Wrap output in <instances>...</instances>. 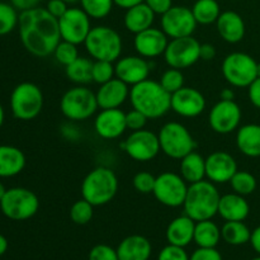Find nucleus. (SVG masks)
<instances>
[{
    "label": "nucleus",
    "mask_w": 260,
    "mask_h": 260,
    "mask_svg": "<svg viewBox=\"0 0 260 260\" xmlns=\"http://www.w3.org/2000/svg\"><path fill=\"white\" fill-rule=\"evenodd\" d=\"M19 37L25 50L37 57L52 55L61 41L58 19L46 8H33L19 13Z\"/></svg>",
    "instance_id": "nucleus-1"
},
{
    "label": "nucleus",
    "mask_w": 260,
    "mask_h": 260,
    "mask_svg": "<svg viewBox=\"0 0 260 260\" xmlns=\"http://www.w3.org/2000/svg\"><path fill=\"white\" fill-rule=\"evenodd\" d=\"M129 101L149 119L164 117L172 109V94L168 93L159 81L146 79L136 84L129 90Z\"/></svg>",
    "instance_id": "nucleus-2"
},
{
    "label": "nucleus",
    "mask_w": 260,
    "mask_h": 260,
    "mask_svg": "<svg viewBox=\"0 0 260 260\" xmlns=\"http://www.w3.org/2000/svg\"><path fill=\"white\" fill-rule=\"evenodd\" d=\"M220 198L221 196L215 183L203 179L188 185L183 208L185 215L189 216L196 222L212 220L218 212Z\"/></svg>",
    "instance_id": "nucleus-3"
},
{
    "label": "nucleus",
    "mask_w": 260,
    "mask_h": 260,
    "mask_svg": "<svg viewBox=\"0 0 260 260\" xmlns=\"http://www.w3.org/2000/svg\"><path fill=\"white\" fill-rule=\"evenodd\" d=\"M118 190V178L116 173L106 167L94 168L86 174L81 183V196L96 207L111 202Z\"/></svg>",
    "instance_id": "nucleus-4"
},
{
    "label": "nucleus",
    "mask_w": 260,
    "mask_h": 260,
    "mask_svg": "<svg viewBox=\"0 0 260 260\" xmlns=\"http://www.w3.org/2000/svg\"><path fill=\"white\" fill-rule=\"evenodd\" d=\"M86 52L94 61L116 62L122 53V38L117 30L107 25L91 27L85 42Z\"/></svg>",
    "instance_id": "nucleus-5"
},
{
    "label": "nucleus",
    "mask_w": 260,
    "mask_h": 260,
    "mask_svg": "<svg viewBox=\"0 0 260 260\" xmlns=\"http://www.w3.org/2000/svg\"><path fill=\"white\" fill-rule=\"evenodd\" d=\"M98 108L95 93L84 85H76L69 89L60 101L61 113L74 122L86 121Z\"/></svg>",
    "instance_id": "nucleus-6"
},
{
    "label": "nucleus",
    "mask_w": 260,
    "mask_h": 260,
    "mask_svg": "<svg viewBox=\"0 0 260 260\" xmlns=\"http://www.w3.org/2000/svg\"><path fill=\"white\" fill-rule=\"evenodd\" d=\"M40 208L37 194L27 188L15 187L7 189L0 201L3 215L13 221H25L32 218Z\"/></svg>",
    "instance_id": "nucleus-7"
},
{
    "label": "nucleus",
    "mask_w": 260,
    "mask_h": 260,
    "mask_svg": "<svg viewBox=\"0 0 260 260\" xmlns=\"http://www.w3.org/2000/svg\"><path fill=\"white\" fill-rule=\"evenodd\" d=\"M157 136L161 151L175 160H182L185 155L194 151L197 146L189 129L179 122L165 123Z\"/></svg>",
    "instance_id": "nucleus-8"
},
{
    "label": "nucleus",
    "mask_w": 260,
    "mask_h": 260,
    "mask_svg": "<svg viewBox=\"0 0 260 260\" xmlns=\"http://www.w3.org/2000/svg\"><path fill=\"white\" fill-rule=\"evenodd\" d=\"M43 108V93L36 84L24 81L13 89L10 109L13 116L20 121H32Z\"/></svg>",
    "instance_id": "nucleus-9"
},
{
    "label": "nucleus",
    "mask_w": 260,
    "mask_h": 260,
    "mask_svg": "<svg viewBox=\"0 0 260 260\" xmlns=\"http://www.w3.org/2000/svg\"><path fill=\"white\" fill-rule=\"evenodd\" d=\"M223 78L235 88H248L258 78V62L253 56L244 52H233L222 61Z\"/></svg>",
    "instance_id": "nucleus-10"
},
{
    "label": "nucleus",
    "mask_w": 260,
    "mask_h": 260,
    "mask_svg": "<svg viewBox=\"0 0 260 260\" xmlns=\"http://www.w3.org/2000/svg\"><path fill=\"white\" fill-rule=\"evenodd\" d=\"M187 190V182L183 179L182 175L177 173L165 172L156 177L152 194L162 206L177 208L184 203Z\"/></svg>",
    "instance_id": "nucleus-11"
},
{
    "label": "nucleus",
    "mask_w": 260,
    "mask_h": 260,
    "mask_svg": "<svg viewBox=\"0 0 260 260\" xmlns=\"http://www.w3.org/2000/svg\"><path fill=\"white\" fill-rule=\"evenodd\" d=\"M200 50L201 43L193 36L172 38L164 52L165 62L173 69H188L201 60Z\"/></svg>",
    "instance_id": "nucleus-12"
},
{
    "label": "nucleus",
    "mask_w": 260,
    "mask_h": 260,
    "mask_svg": "<svg viewBox=\"0 0 260 260\" xmlns=\"http://www.w3.org/2000/svg\"><path fill=\"white\" fill-rule=\"evenodd\" d=\"M121 146L131 159L140 162L151 161L161 151L159 136L145 128L132 131Z\"/></svg>",
    "instance_id": "nucleus-13"
},
{
    "label": "nucleus",
    "mask_w": 260,
    "mask_h": 260,
    "mask_svg": "<svg viewBox=\"0 0 260 260\" xmlns=\"http://www.w3.org/2000/svg\"><path fill=\"white\" fill-rule=\"evenodd\" d=\"M91 18L81 8H69L58 19L61 40L74 45H84L91 29Z\"/></svg>",
    "instance_id": "nucleus-14"
},
{
    "label": "nucleus",
    "mask_w": 260,
    "mask_h": 260,
    "mask_svg": "<svg viewBox=\"0 0 260 260\" xmlns=\"http://www.w3.org/2000/svg\"><path fill=\"white\" fill-rule=\"evenodd\" d=\"M198 23L192 9L187 7L173 5L161 15V29L169 38H180L193 36Z\"/></svg>",
    "instance_id": "nucleus-15"
},
{
    "label": "nucleus",
    "mask_w": 260,
    "mask_h": 260,
    "mask_svg": "<svg viewBox=\"0 0 260 260\" xmlns=\"http://www.w3.org/2000/svg\"><path fill=\"white\" fill-rule=\"evenodd\" d=\"M208 122L216 134L229 135L236 131L241 122L240 106L235 101L221 99L211 108Z\"/></svg>",
    "instance_id": "nucleus-16"
},
{
    "label": "nucleus",
    "mask_w": 260,
    "mask_h": 260,
    "mask_svg": "<svg viewBox=\"0 0 260 260\" xmlns=\"http://www.w3.org/2000/svg\"><path fill=\"white\" fill-rule=\"evenodd\" d=\"M206 109V98L198 89L183 86L172 94V111L185 118L198 117Z\"/></svg>",
    "instance_id": "nucleus-17"
},
{
    "label": "nucleus",
    "mask_w": 260,
    "mask_h": 260,
    "mask_svg": "<svg viewBox=\"0 0 260 260\" xmlns=\"http://www.w3.org/2000/svg\"><path fill=\"white\" fill-rule=\"evenodd\" d=\"M235 157L225 151H215L206 157V178L215 184L230 183L238 172Z\"/></svg>",
    "instance_id": "nucleus-18"
},
{
    "label": "nucleus",
    "mask_w": 260,
    "mask_h": 260,
    "mask_svg": "<svg viewBox=\"0 0 260 260\" xmlns=\"http://www.w3.org/2000/svg\"><path fill=\"white\" fill-rule=\"evenodd\" d=\"M114 70H116V78L121 79L127 85L134 86L149 79L151 68L146 58L137 55L119 57L116 61Z\"/></svg>",
    "instance_id": "nucleus-19"
},
{
    "label": "nucleus",
    "mask_w": 260,
    "mask_h": 260,
    "mask_svg": "<svg viewBox=\"0 0 260 260\" xmlns=\"http://www.w3.org/2000/svg\"><path fill=\"white\" fill-rule=\"evenodd\" d=\"M168 36L159 28L150 27L135 35L134 46L136 52L145 58H154L164 55L169 43Z\"/></svg>",
    "instance_id": "nucleus-20"
},
{
    "label": "nucleus",
    "mask_w": 260,
    "mask_h": 260,
    "mask_svg": "<svg viewBox=\"0 0 260 260\" xmlns=\"http://www.w3.org/2000/svg\"><path fill=\"white\" fill-rule=\"evenodd\" d=\"M96 135L104 140H116L127 129L126 113L119 108L102 109L94 119Z\"/></svg>",
    "instance_id": "nucleus-21"
},
{
    "label": "nucleus",
    "mask_w": 260,
    "mask_h": 260,
    "mask_svg": "<svg viewBox=\"0 0 260 260\" xmlns=\"http://www.w3.org/2000/svg\"><path fill=\"white\" fill-rule=\"evenodd\" d=\"M128 85L118 78L102 84L95 93L96 102L101 109L119 108L129 98Z\"/></svg>",
    "instance_id": "nucleus-22"
},
{
    "label": "nucleus",
    "mask_w": 260,
    "mask_h": 260,
    "mask_svg": "<svg viewBox=\"0 0 260 260\" xmlns=\"http://www.w3.org/2000/svg\"><path fill=\"white\" fill-rule=\"evenodd\" d=\"M218 35L228 43H239L245 36V22L239 13L233 10L222 12L216 22Z\"/></svg>",
    "instance_id": "nucleus-23"
},
{
    "label": "nucleus",
    "mask_w": 260,
    "mask_h": 260,
    "mask_svg": "<svg viewBox=\"0 0 260 260\" xmlns=\"http://www.w3.org/2000/svg\"><path fill=\"white\" fill-rule=\"evenodd\" d=\"M250 213V206L244 196L238 193H228L221 196L218 212L225 221H244Z\"/></svg>",
    "instance_id": "nucleus-24"
},
{
    "label": "nucleus",
    "mask_w": 260,
    "mask_h": 260,
    "mask_svg": "<svg viewBox=\"0 0 260 260\" xmlns=\"http://www.w3.org/2000/svg\"><path fill=\"white\" fill-rule=\"evenodd\" d=\"M194 229L196 221L192 220L189 216L183 215L179 217H175L167 228L165 236H167L168 243L172 244V245L185 248L194 239Z\"/></svg>",
    "instance_id": "nucleus-25"
},
{
    "label": "nucleus",
    "mask_w": 260,
    "mask_h": 260,
    "mask_svg": "<svg viewBox=\"0 0 260 260\" xmlns=\"http://www.w3.org/2000/svg\"><path fill=\"white\" fill-rule=\"evenodd\" d=\"M151 251V243L141 235L127 236L117 248L119 260H149Z\"/></svg>",
    "instance_id": "nucleus-26"
},
{
    "label": "nucleus",
    "mask_w": 260,
    "mask_h": 260,
    "mask_svg": "<svg viewBox=\"0 0 260 260\" xmlns=\"http://www.w3.org/2000/svg\"><path fill=\"white\" fill-rule=\"evenodd\" d=\"M155 13L151 8L145 3L129 8L126 10V14L123 18V24L128 32L137 35L147 28L152 27L155 20Z\"/></svg>",
    "instance_id": "nucleus-27"
},
{
    "label": "nucleus",
    "mask_w": 260,
    "mask_h": 260,
    "mask_svg": "<svg viewBox=\"0 0 260 260\" xmlns=\"http://www.w3.org/2000/svg\"><path fill=\"white\" fill-rule=\"evenodd\" d=\"M25 155L20 149L10 145L0 146V178H12L23 172Z\"/></svg>",
    "instance_id": "nucleus-28"
},
{
    "label": "nucleus",
    "mask_w": 260,
    "mask_h": 260,
    "mask_svg": "<svg viewBox=\"0 0 260 260\" xmlns=\"http://www.w3.org/2000/svg\"><path fill=\"white\" fill-rule=\"evenodd\" d=\"M236 146L248 157H260V124L249 123L239 127Z\"/></svg>",
    "instance_id": "nucleus-29"
},
{
    "label": "nucleus",
    "mask_w": 260,
    "mask_h": 260,
    "mask_svg": "<svg viewBox=\"0 0 260 260\" xmlns=\"http://www.w3.org/2000/svg\"><path fill=\"white\" fill-rule=\"evenodd\" d=\"M180 175L187 183L201 182L206 178V157L192 151L180 160Z\"/></svg>",
    "instance_id": "nucleus-30"
},
{
    "label": "nucleus",
    "mask_w": 260,
    "mask_h": 260,
    "mask_svg": "<svg viewBox=\"0 0 260 260\" xmlns=\"http://www.w3.org/2000/svg\"><path fill=\"white\" fill-rule=\"evenodd\" d=\"M221 229L212 220L196 222L194 241L200 248H216L221 240Z\"/></svg>",
    "instance_id": "nucleus-31"
},
{
    "label": "nucleus",
    "mask_w": 260,
    "mask_h": 260,
    "mask_svg": "<svg viewBox=\"0 0 260 260\" xmlns=\"http://www.w3.org/2000/svg\"><path fill=\"white\" fill-rule=\"evenodd\" d=\"M221 236L229 245L239 246L250 243L251 231L244 221H226L221 229Z\"/></svg>",
    "instance_id": "nucleus-32"
},
{
    "label": "nucleus",
    "mask_w": 260,
    "mask_h": 260,
    "mask_svg": "<svg viewBox=\"0 0 260 260\" xmlns=\"http://www.w3.org/2000/svg\"><path fill=\"white\" fill-rule=\"evenodd\" d=\"M91 68H93V61L86 57L79 56L74 62L65 68V74L68 79L78 85H85L93 81L91 79Z\"/></svg>",
    "instance_id": "nucleus-33"
},
{
    "label": "nucleus",
    "mask_w": 260,
    "mask_h": 260,
    "mask_svg": "<svg viewBox=\"0 0 260 260\" xmlns=\"http://www.w3.org/2000/svg\"><path fill=\"white\" fill-rule=\"evenodd\" d=\"M192 13L198 24L210 25L217 22L220 17V4L216 0H197L192 7Z\"/></svg>",
    "instance_id": "nucleus-34"
},
{
    "label": "nucleus",
    "mask_w": 260,
    "mask_h": 260,
    "mask_svg": "<svg viewBox=\"0 0 260 260\" xmlns=\"http://www.w3.org/2000/svg\"><path fill=\"white\" fill-rule=\"evenodd\" d=\"M230 185L235 193L240 196H249L255 192L256 189V178L251 173L245 170H238L230 180Z\"/></svg>",
    "instance_id": "nucleus-35"
},
{
    "label": "nucleus",
    "mask_w": 260,
    "mask_h": 260,
    "mask_svg": "<svg viewBox=\"0 0 260 260\" xmlns=\"http://www.w3.org/2000/svg\"><path fill=\"white\" fill-rule=\"evenodd\" d=\"M81 9L93 19H103L113 9V0H80Z\"/></svg>",
    "instance_id": "nucleus-36"
},
{
    "label": "nucleus",
    "mask_w": 260,
    "mask_h": 260,
    "mask_svg": "<svg viewBox=\"0 0 260 260\" xmlns=\"http://www.w3.org/2000/svg\"><path fill=\"white\" fill-rule=\"evenodd\" d=\"M19 22V14L10 3L0 2V36L9 35Z\"/></svg>",
    "instance_id": "nucleus-37"
},
{
    "label": "nucleus",
    "mask_w": 260,
    "mask_h": 260,
    "mask_svg": "<svg viewBox=\"0 0 260 260\" xmlns=\"http://www.w3.org/2000/svg\"><path fill=\"white\" fill-rule=\"evenodd\" d=\"M94 215V206L84 198L76 201L70 208V218L76 225H86Z\"/></svg>",
    "instance_id": "nucleus-38"
},
{
    "label": "nucleus",
    "mask_w": 260,
    "mask_h": 260,
    "mask_svg": "<svg viewBox=\"0 0 260 260\" xmlns=\"http://www.w3.org/2000/svg\"><path fill=\"white\" fill-rule=\"evenodd\" d=\"M52 55L55 56L56 61L58 63H61V65L66 68V66L70 65L71 62H74L79 57L78 45H74V43L68 42V41L61 40Z\"/></svg>",
    "instance_id": "nucleus-39"
},
{
    "label": "nucleus",
    "mask_w": 260,
    "mask_h": 260,
    "mask_svg": "<svg viewBox=\"0 0 260 260\" xmlns=\"http://www.w3.org/2000/svg\"><path fill=\"white\" fill-rule=\"evenodd\" d=\"M159 83L161 84V86L168 93L173 94L184 86V75L179 69L170 68L162 73Z\"/></svg>",
    "instance_id": "nucleus-40"
},
{
    "label": "nucleus",
    "mask_w": 260,
    "mask_h": 260,
    "mask_svg": "<svg viewBox=\"0 0 260 260\" xmlns=\"http://www.w3.org/2000/svg\"><path fill=\"white\" fill-rule=\"evenodd\" d=\"M116 76L113 62L109 61H93V68H91V79L94 83L102 84L112 80Z\"/></svg>",
    "instance_id": "nucleus-41"
},
{
    "label": "nucleus",
    "mask_w": 260,
    "mask_h": 260,
    "mask_svg": "<svg viewBox=\"0 0 260 260\" xmlns=\"http://www.w3.org/2000/svg\"><path fill=\"white\" fill-rule=\"evenodd\" d=\"M155 180H156V177L152 175L151 173L140 172L135 175L132 183H134L135 189L139 193H141V194H150V193L154 192Z\"/></svg>",
    "instance_id": "nucleus-42"
},
{
    "label": "nucleus",
    "mask_w": 260,
    "mask_h": 260,
    "mask_svg": "<svg viewBox=\"0 0 260 260\" xmlns=\"http://www.w3.org/2000/svg\"><path fill=\"white\" fill-rule=\"evenodd\" d=\"M89 260H119L117 249L111 248L106 244H99L89 251Z\"/></svg>",
    "instance_id": "nucleus-43"
},
{
    "label": "nucleus",
    "mask_w": 260,
    "mask_h": 260,
    "mask_svg": "<svg viewBox=\"0 0 260 260\" xmlns=\"http://www.w3.org/2000/svg\"><path fill=\"white\" fill-rule=\"evenodd\" d=\"M157 260H189V255L182 246H175L169 244L161 249V251L157 255Z\"/></svg>",
    "instance_id": "nucleus-44"
},
{
    "label": "nucleus",
    "mask_w": 260,
    "mask_h": 260,
    "mask_svg": "<svg viewBox=\"0 0 260 260\" xmlns=\"http://www.w3.org/2000/svg\"><path fill=\"white\" fill-rule=\"evenodd\" d=\"M147 119L149 118L144 113H141L137 109H132L128 113H126L127 128L131 129V131H139V129L145 128Z\"/></svg>",
    "instance_id": "nucleus-45"
},
{
    "label": "nucleus",
    "mask_w": 260,
    "mask_h": 260,
    "mask_svg": "<svg viewBox=\"0 0 260 260\" xmlns=\"http://www.w3.org/2000/svg\"><path fill=\"white\" fill-rule=\"evenodd\" d=\"M189 260H222V256L216 248H198L193 251Z\"/></svg>",
    "instance_id": "nucleus-46"
},
{
    "label": "nucleus",
    "mask_w": 260,
    "mask_h": 260,
    "mask_svg": "<svg viewBox=\"0 0 260 260\" xmlns=\"http://www.w3.org/2000/svg\"><path fill=\"white\" fill-rule=\"evenodd\" d=\"M46 9L48 10L51 15H53L55 18L60 19L69 9V4L63 0H48L47 5H46Z\"/></svg>",
    "instance_id": "nucleus-47"
},
{
    "label": "nucleus",
    "mask_w": 260,
    "mask_h": 260,
    "mask_svg": "<svg viewBox=\"0 0 260 260\" xmlns=\"http://www.w3.org/2000/svg\"><path fill=\"white\" fill-rule=\"evenodd\" d=\"M145 4L151 8L155 14L162 15L173 7V0H145Z\"/></svg>",
    "instance_id": "nucleus-48"
},
{
    "label": "nucleus",
    "mask_w": 260,
    "mask_h": 260,
    "mask_svg": "<svg viewBox=\"0 0 260 260\" xmlns=\"http://www.w3.org/2000/svg\"><path fill=\"white\" fill-rule=\"evenodd\" d=\"M249 101L254 107L260 109V78H256L250 85L248 86Z\"/></svg>",
    "instance_id": "nucleus-49"
},
{
    "label": "nucleus",
    "mask_w": 260,
    "mask_h": 260,
    "mask_svg": "<svg viewBox=\"0 0 260 260\" xmlns=\"http://www.w3.org/2000/svg\"><path fill=\"white\" fill-rule=\"evenodd\" d=\"M40 2L41 0H10V4L19 12H24V10L38 7Z\"/></svg>",
    "instance_id": "nucleus-50"
},
{
    "label": "nucleus",
    "mask_w": 260,
    "mask_h": 260,
    "mask_svg": "<svg viewBox=\"0 0 260 260\" xmlns=\"http://www.w3.org/2000/svg\"><path fill=\"white\" fill-rule=\"evenodd\" d=\"M216 57V48L211 43H202L200 50V58L203 61H211Z\"/></svg>",
    "instance_id": "nucleus-51"
},
{
    "label": "nucleus",
    "mask_w": 260,
    "mask_h": 260,
    "mask_svg": "<svg viewBox=\"0 0 260 260\" xmlns=\"http://www.w3.org/2000/svg\"><path fill=\"white\" fill-rule=\"evenodd\" d=\"M250 244L253 246L254 250L260 255V225L256 229H254L251 231V238H250Z\"/></svg>",
    "instance_id": "nucleus-52"
},
{
    "label": "nucleus",
    "mask_w": 260,
    "mask_h": 260,
    "mask_svg": "<svg viewBox=\"0 0 260 260\" xmlns=\"http://www.w3.org/2000/svg\"><path fill=\"white\" fill-rule=\"evenodd\" d=\"M114 5L122 8V9H129V8L135 7V5H139L141 3H144L145 0H113Z\"/></svg>",
    "instance_id": "nucleus-53"
},
{
    "label": "nucleus",
    "mask_w": 260,
    "mask_h": 260,
    "mask_svg": "<svg viewBox=\"0 0 260 260\" xmlns=\"http://www.w3.org/2000/svg\"><path fill=\"white\" fill-rule=\"evenodd\" d=\"M220 98L222 99V101H234V98H235V93H234L233 89L226 88L223 89V90H221Z\"/></svg>",
    "instance_id": "nucleus-54"
},
{
    "label": "nucleus",
    "mask_w": 260,
    "mask_h": 260,
    "mask_svg": "<svg viewBox=\"0 0 260 260\" xmlns=\"http://www.w3.org/2000/svg\"><path fill=\"white\" fill-rule=\"evenodd\" d=\"M7 250H8V240L5 236H3L2 234H0V256L4 255Z\"/></svg>",
    "instance_id": "nucleus-55"
},
{
    "label": "nucleus",
    "mask_w": 260,
    "mask_h": 260,
    "mask_svg": "<svg viewBox=\"0 0 260 260\" xmlns=\"http://www.w3.org/2000/svg\"><path fill=\"white\" fill-rule=\"evenodd\" d=\"M4 118H5V113H4V109H3L2 104H0V128H2L3 123H4Z\"/></svg>",
    "instance_id": "nucleus-56"
},
{
    "label": "nucleus",
    "mask_w": 260,
    "mask_h": 260,
    "mask_svg": "<svg viewBox=\"0 0 260 260\" xmlns=\"http://www.w3.org/2000/svg\"><path fill=\"white\" fill-rule=\"evenodd\" d=\"M5 192H7V188H5V185L0 182V201H2L3 197H4Z\"/></svg>",
    "instance_id": "nucleus-57"
},
{
    "label": "nucleus",
    "mask_w": 260,
    "mask_h": 260,
    "mask_svg": "<svg viewBox=\"0 0 260 260\" xmlns=\"http://www.w3.org/2000/svg\"><path fill=\"white\" fill-rule=\"evenodd\" d=\"M63 2H66L68 4H76V3H80V0H63Z\"/></svg>",
    "instance_id": "nucleus-58"
},
{
    "label": "nucleus",
    "mask_w": 260,
    "mask_h": 260,
    "mask_svg": "<svg viewBox=\"0 0 260 260\" xmlns=\"http://www.w3.org/2000/svg\"><path fill=\"white\" fill-rule=\"evenodd\" d=\"M258 78H260V63L258 62Z\"/></svg>",
    "instance_id": "nucleus-59"
},
{
    "label": "nucleus",
    "mask_w": 260,
    "mask_h": 260,
    "mask_svg": "<svg viewBox=\"0 0 260 260\" xmlns=\"http://www.w3.org/2000/svg\"><path fill=\"white\" fill-rule=\"evenodd\" d=\"M251 260H260V256H256V258H254V259H251Z\"/></svg>",
    "instance_id": "nucleus-60"
},
{
    "label": "nucleus",
    "mask_w": 260,
    "mask_h": 260,
    "mask_svg": "<svg viewBox=\"0 0 260 260\" xmlns=\"http://www.w3.org/2000/svg\"><path fill=\"white\" fill-rule=\"evenodd\" d=\"M46 2H48V0H46Z\"/></svg>",
    "instance_id": "nucleus-61"
}]
</instances>
